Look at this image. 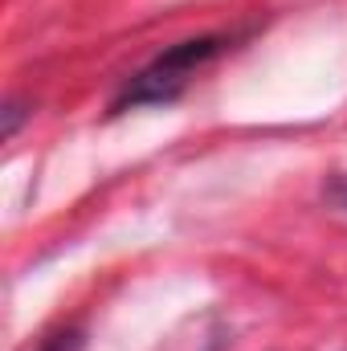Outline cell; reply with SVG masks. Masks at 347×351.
<instances>
[{"mask_svg":"<svg viewBox=\"0 0 347 351\" xmlns=\"http://www.w3.org/2000/svg\"><path fill=\"white\" fill-rule=\"evenodd\" d=\"M229 45H233V41H229L225 33H204V37H188V41L172 45V49H164L156 62H147L135 78L123 82V90H119L115 102H110V110L123 114V110H131V106H168V102H176V98L188 90V82H192L213 58H221Z\"/></svg>","mask_w":347,"mask_h":351,"instance_id":"cell-1","label":"cell"},{"mask_svg":"<svg viewBox=\"0 0 347 351\" xmlns=\"http://www.w3.org/2000/svg\"><path fill=\"white\" fill-rule=\"evenodd\" d=\"M323 196H327V204H331V208L347 213V172L331 176V180H327V188H323Z\"/></svg>","mask_w":347,"mask_h":351,"instance_id":"cell-2","label":"cell"},{"mask_svg":"<svg viewBox=\"0 0 347 351\" xmlns=\"http://www.w3.org/2000/svg\"><path fill=\"white\" fill-rule=\"evenodd\" d=\"M82 348V331H62V335H49L41 351H78Z\"/></svg>","mask_w":347,"mask_h":351,"instance_id":"cell-3","label":"cell"},{"mask_svg":"<svg viewBox=\"0 0 347 351\" xmlns=\"http://www.w3.org/2000/svg\"><path fill=\"white\" fill-rule=\"evenodd\" d=\"M21 114H25V106H21V102H8V106H4V139H12V135H16Z\"/></svg>","mask_w":347,"mask_h":351,"instance_id":"cell-4","label":"cell"}]
</instances>
